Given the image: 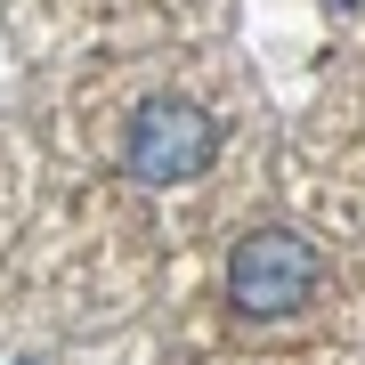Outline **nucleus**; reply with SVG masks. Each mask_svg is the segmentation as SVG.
<instances>
[{
  "mask_svg": "<svg viewBox=\"0 0 365 365\" xmlns=\"http://www.w3.org/2000/svg\"><path fill=\"white\" fill-rule=\"evenodd\" d=\"M317 292V252L300 244V235L268 227V235H244L227 260V300L244 317H292L300 300Z\"/></svg>",
  "mask_w": 365,
  "mask_h": 365,
  "instance_id": "nucleus-1",
  "label": "nucleus"
},
{
  "mask_svg": "<svg viewBox=\"0 0 365 365\" xmlns=\"http://www.w3.org/2000/svg\"><path fill=\"white\" fill-rule=\"evenodd\" d=\"M211 114H195L187 98H155V106H138V122H130V179L146 187H179V179H195V170L211 163Z\"/></svg>",
  "mask_w": 365,
  "mask_h": 365,
  "instance_id": "nucleus-2",
  "label": "nucleus"
},
{
  "mask_svg": "<svg viewBox=\"0 0 365 365\" xmlns=\"http://www.w3.org/2000/svg\"><path fill=\"white\" fill-rule=\"evenodd\" d=\"M341 9H365V0H341Z\"/></svg>",
  "mask_w": 365,
  "mask_h": 365,
  "instance_id": "nucleus-3",
  "label": "nucleus"
}]
</instances>
